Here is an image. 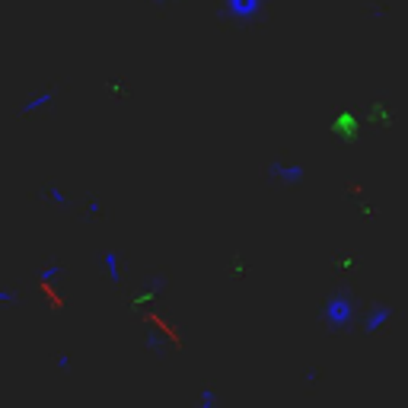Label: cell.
Returning a JSON list of instances; mask_svg holds the SVG:
<instances>
[{"label": "cell", "instance_id": "6da1fadb", "mask_svg": "<svg viewBox=\"0 0 408 408\" xmlns=\"http://www.w3.org/2000/svg\"><path fill=\"white\" fill-rule=\"evenodd\" d=\"M325 319H329V325L332 329H342L344 322H348V316H351V307H348V297H332V300L325 303Z\"/></svg>", "mask_w": 408, "mask_h": 408}, {"label": "cell", "instance_id": "7a4b0ae2", "mask_svg": "<svg viewBox=\"0 0 408 408\" xmlns=\"http://www.w3.org/2000/svg\"><path fill=\"white\" fill-rule=\"evenodd\" d=\"M99 268H106V275L112 284H122V265H118V252H102L99 255Z\"/></svg>", "mask_w": 408, "mask_h": 408}, {"label": "cell", "instance_id": "3957f363", "mask_svg": "<svg viewBox=\"0 0 408 408\" xmlns=\"http://www.w3.org/2000/svg\"><path fill=\"white\" fill-rule=\"evenodd\" d=\"M271 175H281V182H300V175H303V169H300V166H291V169L271 166Z\"/></svg>", "mask_w": 408, "mask_h": 408}, {"label": "cell", "instance_id": "277c9868", "mask_svg": "<svg viewBox=\"0 0 408 408\" xmlns=\"http://www.w3.org/2000/svg\"><path fill=\"white\" fill-rule=\"evenodd\" d=\"M214 405H217V392L211 389V386H204L198 396V408H214Z\"/></svg>", "mask_w": 408, "mask_h": 408}, {"label": "cell", "instance_id": "5b68a950", "mask_svg": "<svg viewBox=\"0 0 408 408\" xmlns=\"http://www.w3.org/2000/svg\"><path fill=\"white\" fill-rule=\"evenodd\" d=\"M61 278V265H51V268H42V271H39V281H58Z\"/></svg>", "mask_w": 408, "mask_h": 408}, {"label": "cell", "instance_id": "8992f818", "mask_svg": "<svg viewBox=\"0 0 408 408\" xmlns=\"http://www.w3.org/2000/svg\"><path fill=\"white\" fill-rule=\"evenodd\" d=\"M45 198H48V201H55L58 208H67V198L58 192V188H55V185H48V188H45Z\"/></svg>", "mask_w": 408, "mask_h": 408}, {"label": "cell", "instance_id": "52a82bcc", "mask_svg": "<svg viewBox=\"0 0 408 408\" xmlns=\"http://www.w3.org/2000/svg\"><path fill=\"white\" fill-rule=\"evenodd\" d=\"M147 348H150V351H157L159 358L166 354V348H163V342H159V335H157V332H147Z\"/></svg>", "mask_w": 408, "mask_h": 408}, {"label": "cell", "instance_id": "ba28073f", "mask_svg": "<svg viewBox=\"0 0 408 408\" xmlns=\"http://www.w3.org/2000/svg\"><path fill=\"white\" fill-rule=\"evenodd\" d=\"M17 291H7V287H0V307H17Z\"/></svg>", "mask_w": 408, "mask_h": 408}, {"label": "cell", "instance_id": "9c48e42d", "mask_svg": "<svg viewBox=\"0 0 408 408\" xmlns=\"http://www.w3.org/2000/svg\"><path fill=\"white\" fill-rule=\"evenodd\" d=\"M67 367H70V358H67V354H58V370H67Z\"/></svg>", "mask_w": 408, "mask_h": 408}]
</instances>
